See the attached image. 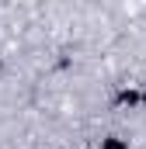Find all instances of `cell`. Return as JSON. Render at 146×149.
I'll use <instances>...</instances> for the list:
<instances>
[{
    "mask_svg": "<svg viewBox=\"0 0 146 149\" xmlns=\"http://www.w3.org/2000/svg\"><path fill=\"white\" fill-rule=\"evenodd\" d=\"M122 101H125V104H136L139 97H136V90H122Z\"/></svg>",
    "mask_w": 146,
    "mask_h": 149,
    "instance_id": "obj_1",
    "label": "cell"
},
{
    "mask_svg": "<svg viewBox=\"0 0 146 149\" xmlns=\"http://www.w3.org/2000/svg\"><path fill=\"white\" fill-rule=\"evenodd\" d=\"M105 149H125V142H118V139H108V142H105Z\"/></svg>",
    "mask_w": 146,
    "mask_h": 149,
    "instance_id": "obj_2",
    "label": "cell"
},
{
    "mask_svg": "<svg viewBox=\"0 0 146 149\" xmlns=\"http://www.w3.org/2000/svg\"><path fill=\"white\" fill-rule=\"evenodd\" d=\"M143 104H146V94H143Z\"/></svg>",
    "mask_w": 146,
    "mask_h": 149,
    "instance_id": "obj_3",
    "label": "cell"
}]
</instances>
